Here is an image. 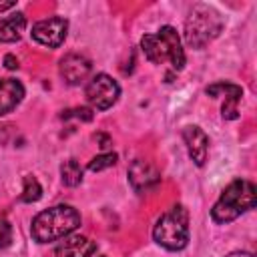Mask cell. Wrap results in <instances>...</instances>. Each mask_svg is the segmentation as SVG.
<instances>
[{
    "mask_svg": "<svg viewBox=\"0 0 257 257\" xmlns=\"http://www.w3.org/2000/svg\"><path fill=\"white\" fill-rule=\"evenodd\" d=\"M80 213L70 205H54L40 211L30 225L32 239L36 243H52L68 237L80 227Z\"/></svg>",
    "mask_w": 257,
    "mask_h": 257,
    "instance_id": "6da1fadb",
    "label": "cell"
},
{
    "mask_svg": "<svg viewBox=\"0 0 257 257\" xmlns=\"http://www.w3.org/2000/svg\"><path fill=\"white\" fill-rule=\"evenodd\" d=\"M12 243V225L4 219H0V249L8 247Z\"/></svg>",
    "mask_w": 257,
    "mask_h": 257,
    "instance_id": "d6986e66",
    "label": "cell"
},
{
    "mask_svg": "<svg viewBox=\"0 0 257 257\" xmlns=\"http://www.w3.org/2000/svg\"><path fill=\"white\" fill-rule=\"evenodd\" d=\"M141 50L145 52V58L153 64H163L165 60L171 62L175 70H183L187 58L185 50L181 46V38L173 26H161L153 34H145L141 38Z\"/></svg>",
    "mask_w": 257,
    "mask_h": 257,
    "instance_id": "277c9868",
    "label": "cell"
},
{
    "mask_svg": "<svg viewBox=\"0 0 257 257\" xmlns=\"http://www.w3.org/2000/svg\"><path fill=\"white\" fill-rule=\"evenodd\" d=\"M24 98V84L16 78H0V116L12 112Z\"/></svg>",
    "mask_w": 257,
    "mask_h": 257,
    "instance_id": "7c38bea8",
    "label": "cell"
},
{
    "mask_svg": "<svg viewBox=\"0 0 257 257\" xmlns=\"http://www.w3.org/2000/svg\"><path fill=\"white\" fill-rule=\"evenodd\" d=\"M60 179L66 187H78L82 183V167L76 159H68L60 165Z\"/></svg>",
    "mask_w": 257,
    "mask_h": 257,
    "instance_id": "5bb4252c",
    "label": "cell"
},
{
    "mask_svg": "<svg viewBox=\"0 0 257 257\" xmlns=\"http://www.w3.org/2000/svg\"><path fill=\"white\" fill-rule=\"evenodd\" d=\"M183 141L187 145L191 161L197 167H203L209 155V137L205 135V131L197 124H189L183 128Z\"/></svg>",
    "mask_w": 257,
    "mask_h": 257,
    "instance_id": "30bf717a",
    "label": "cell"
},
{
    "mask_svg": "<svg viewBox=\"0 0 257 257\" xmlns=\"http://www.w3.org/2000/svg\"><path fill=\"white\" fill-rule=\"evenodd\" d=\"M58 72H60V76L64 78L66 84L76 86V84H82V82L90 76V72H92V62H90L86 56L78 54V52H70V54H64V56L60 58V62H58Z\"/></svg>",
    "mask_w": 257,
    "mask_h": 257,
    "instance_id": "ba28073f",
    "label": "cell"
},
{
    "mask_svg": "<svg viewBox=\"0 0 257 257\" xmlns=\"http://www.w3.org/2000/svg\"><path fill=\"white\" fill-rule=\"evenodd\" d=\"M257 205V189L247 179L231 181L215 201L211 209V219L217 225H227L241 217L243 213L251 211Z\"/></svg>",
    "mask_w": 257,
    "mask_h": 257,
    "instance_id": "7a4b0ae2",
    "label": "cell"
},
{
    "mask_svg": "<svg viewBox=\"0 0 257 257\" xmlns=\"http://www.w3.org/2000/svg\"><path fill=\"white\" fill-rule=\"evenodd\" d=\"M14 6H16V2H0V12L10 10V8H14Z\"/></svg>",
    "mask_w": 257,
    "mask_h": 257,
    "instance_id": "603a6c76",
    "label": "cell"
},
{
    "mask_svg": "<svg viewBox=\"0 0 257 257\" xmlns=\"http://www.w3.org/2000/svg\"><path fill=\"white\" fill-rule=\"evenodd\" d=\"M116 161H118V155H116V153H100V155H96V157H92V159L88 161V171L98 173V171H102V169L114 167Z\"/></svg>",
    "mask_w": 257,
    "mask_h": 257,
    "instance_id": "e0dca14e",
    "label": "cell"
},
{
    "mask_svg": "<svg viewBox=\"0 0 257 257\" xmlns=\"http://www.w3.org/2000/svg\"><path fill=\"white\" fill-rule=\"evenodd\" d=\"M94 141H98V147H100L102 151H106V149L112 145L110 137H108V135H104V133H96V135H94Z\"/></svg>",
    "mask_w": 257,
    "mask_h": 257,
    "instance_id": "ffe728a7",
    "label": "cell"
},
{
    "mask_svg": "<svg viewBox=\"0 0 257 257\" xmlns=\"http://www.w3.org/2000/svg\"><path fill=\"white\" fill-rule=\"evenodd\" d=\"M225 257H255V255L249 253V251H231V253L225 255Z\"/></svg>",
    "mask_w": 257,
    "mask_h": 257,
    "instance_id": "7402d4cb",
    "label": "cell"
},
{
    "mask_svg": "<svg viewBox=\"0 0 257 257\" xmlns=\"http://www.w3.org/2000/svg\"><path fill=\"white\" fill-rule=\"evenodd\" d=\"M66 32H68V20L62 16H52V18L38 20L32 26L30 34L38 44L48 46V48H58L64 42Z\"/></svg>",
    "mask_w": 257,
    "mask_h": 257,
    "instance_id": "52a82bcc",
    "label": "cell"
},
{
    "mask_svg": "<svg viewBox=\"0 0 257 257\" xmlns=\"http://www.w3.org/2000/svg\"><path fill=\"white\" fill-rule=\"evenodd\" d=\"M26 28V16L14 12L6 18H0V42H18Z\"/></svg>",
    "mask_w": 257,
    "mask_h": 257,
    "instance_id": "4fadbf2b",
    "label": "cell"
},
{
    "mask_svg": "<svg viewBox=\"0 0 257 257\" xmlns=\"http://www.w3.org/2000/svg\"><path fill=\"white\" fill-rule=\"evenodd\" d=\"M22 183H24V187H22L20 199H22L24 203H36V201L42 197V187H40L38 179H36L34 175H26Z\"/></svg>",
    "mask_w": 257,
    "mask_h": 257,
    "instance_id": "2e32d148",
    "label": "cell"
},
{
    "mask_svg": "<svg viewBox=\"0 0 257 257\" xmlns=\"http://www.w3.org/2000/svg\"><path fill=\"white\" fill-rule=\"evenodd\" d=\"M153 239L167 251H181L189 245V211L185 205H173L157 219Z\"/></svg>",
    "mask_w": 257,
    "mask_h": 257,
    "instance_id": "5b68a950",
    "label": "cell"
},
{
    "mask_svg": "<svg viewBox=\"0 0 257 257\" xmlns=\"http://www.w3.org/2000/svg\"><path fill=\"white\" fill-rule=\"evenodd\" d=\"M100 257H104V255H100Z\"/></svg>",
    "mask_w": 257,
    "mask_h": 257,
    "instance_id": "cb8c5ba5",
    "label": "cell"
},
{
    "mask_svg": "<svg viewBox=\"0 0 257 257\" xmlns=\"http://www.w3.org/2000/svg\"><path fill=\"white\" fill-rule=\"evenodd\" d=\"M84 96H86L88 104H90L94 110H106V108H110V106L118 100V96H120V86H118V82H116L112 76H108V74H104V72H98V74H94V76L86 82V86H84Z\"/></svg>",
    "mask_w": 257,
    "mask_h": 257,
    "instance_id": "8992f818",
    "label": "cell"
},
{
    "mask_svg": "<svg viewBox=\"0 0 257 257\" xmlns=\"http://www.w3.org/2000/svg\"><path fill=\"white\" fill-rule=\"evenodd\" d=\"M225 26L221 12L209 4H195L185 20V42L187 46L201 50L213 42Z\"/></svg>",
    "mask_w": 257,
    "mask_h": 257,
    "instance_id": "3957f363",
    "label": "cell"
},
{
    "mask_svg": "<svg viewBox=\"0 0 257 257\" xmlns=\"http://www.w3.org/2000/svg\"><path fill=\"white\" fill-rule=\"evenodd\" d=\"M205 92H207V96H211V98H217V96H243V88L239 86V84H235V82H229V80H219V82H213V84H209L207 88H205Z\"/></svg>",
    "mask_w": 257,
    "mask_h": 257,
    "instance_id": "9a60e30c",
    "label": "cell"
},
{
    "mask_svg": "<svg viewBox=\"0 0 257 257\" xmlns=\"http://www.w3.org/2000/svg\"><path fill=\"white\" fill-rule=\"evenodd\" d=\"M4 66H6L8 70H16V68H18V58H16L14 54H6V56H4Z\"/></svg>",
    "mask_w": 257,
    "mask_h": 257,
    "instance_id": "44dd1931",
    "label": "cell"
},
{
    "mask_svg": "<svg viewBox=\"0 0 257 257\" xmlns=\"http://www.w3.org/2000/svg\"><path fill=\"white\" fill-rule=\"evenodd\" d=\"M96 251V241L74 235V237H64L62 243L56 245L54 257H90Z\"/></svg>",
    "mask_w": 257,
    "mask_h": 257,
    "instance_id": "8fae6325",
    "label": "cell"
},
{
    "mask_svg": "<svg viewBox=\"0 0 257 257\" xmlns=\"http://www.w3.org/2000/svg\"><path fill=\"white\" fill-rule=\"evenodd\" d=\"M92 110L90 108H86V106H76V108H68V110H62V114H60V118L62 120H66V118H80V120H84V122H90L92 120Z\"/></svg>",
    "mask_w": 257,
    "mask_h": 257,
    "instance_id": "ac0fdd59",
    "label": "cell"
},
{
    "mask_svg": "<svg viewBox=\"0 0 257 257\" xmlns=\"http://www.w3.org/2000/svg\"><path fill=\"white\" fill-rule=\"evenodd\" d=\"M128 183L137 193H147L151 189H155L161 183V173L157 171V167L145 159H135L128 165Z\"/></svg>",
    "mask_w": 257,
    "mask_h": 257,
    "instance_id": "9c48e42d",
    "label": "cell"
}]
</instances>
